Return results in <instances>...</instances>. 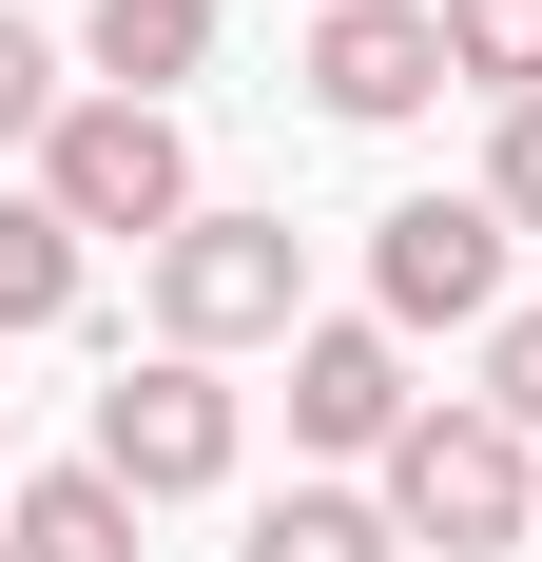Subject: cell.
I'll use <instances>...</instances> for the list:
<instances>
[{
	"instance_id": "1",
	"label": "cell",
	"mask_w": 542,
	"mask_h": 562,
	"mask_svg": "<svg viewBox=\"0 0 542 562\" xmlns=\"http://www.w3.org/2000/svg\"><path fill=\"white\" fill-rule=\"evenodd\" d=\"M387 524L445 543V562H504V543L542 524V447L504 427L485 389H465V407H407V447H387Z\"/></svg>"
},
{
	"instance_id": "2",
	"label": "cell",
	"mask_w": 542,
	"mask_h": 562,
	"mask_svg": "<svg viewBox=\"0 0 542 562\" xmlns=\"http://www.w3.org/2000/svg\"><path fill=\"white\" fill-rule=\"evenodd\" d=\"M39 214L58 233H136V252H174L194 233V136H174L156 98H78L39 136Z\"/></svg>"
},
{
	"instance_id": "3",
	"label": "cell",
	"mask_w": 542,
	"mask_h": 562,
	"mask_svg": "<svg viewBox=\"0 0 542 562\" xmlns=\"http://www.w3.org/2000/svg\"><path fill=\"white\" fill-rule=\"evenodd\" d=\"M271 330H310V252H291V214H194L156 252V349H271Z\"/></svg>"
},
{
	"instance_id": "4",
	"label": "cell",
	"mask_w": 542,
	"mask_h": 562,
	"mask_svg": "<svg viewBox=\"0 0 542 562\" xmlns=\"http://www.w3.org/2000/svg\"><path fill=\"white\" fill-rule=\"evenodd\" d=\"M98 485H136V505H194V485H233V389L194 369V349H156V369H116L98 389Z\"/></svg>"
},
{
	"instance_id": "5",
	"label": "cell",
	"mask_w": 542,
	"mask_h": 562,
	"mask_svg": "<svg viewBox=\"0 0 542 562\" xmlns=\"http://www.w3.org/2000/svg\"><path fill=\"white\" fill-rule=\"evenodd\" d=\"M369 291H387V330H504V214L485 194H387Z\"/></svg>"
},
{
	"instance_id": "6",
	"label": "cell",
	"mask_w": 542,
	"mask_h": 562,
	"mask_svg": "<svg viewBox=\"0 0 542 562\" xmlns=\"http://www.w3.org/2000/svg\"><path fill=\"white\" fill-rule=\"evenodd\" d=\"M310 98L349 116V136L427 116L445 98V0H329V20H310Z\"/></svg>"
},
{
	"instance_id": "7",
	"label": "cell",
	"mask_w": 542,
	"mask_h": 562,
	"mask_svg": "<svg viewBox=\"0 0 542 562\" xmlns=\"http://www.w3.org/2000/svg\"><path fill=\"white\" fill-rule=\"evenodd\" d=\"M291 447H407V330H291Z\"/></svg>"
},
{
	"instance_id": "8",
	"label": "cell",
	"mask_w": 542,
	"mask_h": 562,
	"mask_svg": "<svg viewBox=\"0 0 542 562\" xmlns=\"http://www.w3.org/2000/svg\"><path fill=\"white\" fill-rule=\"evenodd\" d=\"M78 58H98V98H156V116H174V78L214 58V0H98Z\"/></svg>"
},
{
	"instance_id": "9",
	"label": "cell",
	"mask_w": 542,
	"mask_h": 562,
	"mask_svg": "<svg viewBox=\"0 0 542 562\" xmlns=\"http://www.w3.org/2000/svg\"><path fill=\"white\" fill-rule=\"evenodd\" d=\"M0 543H20V562H136V485H98V465H39V485L0 505Z\"/></svg>"
},
{
	"instance_id": "10",
	"label": "cell",
	"mask_w": 542,
	"mask_h": 562,
	"mask_svg": "<svg viewBox=\"0 0 542 562\" xmlns=\"http://www.w3.org/2000/svg\"><path fill=\"white\" fill-rule=\"evenodd\" d=\"M233 562H407V524L349 505V485H291V505H252V543Z\"/></svg>"
},
{
	"instance_id": "11",
	"label": "cell",
	"mask_w": 542,
	"mask_h": 562,
	"mask_svg": "<svg viewBox=\"0 0 542 562\" xmlns=\"http://www.w3.org/2000/svg\"><path fill=\"white\" fill-rule=\"evenodd\" d=\"M58 311H78V233L39 194H0V330H58Z\"/></svg>"
},
{
	"instance_id": "12",
	"label": "cell",
	"mask_w": 542,
	"mask_h": 562,
	"mask_svg": "<svg viewBox=\"0 0 542 562\" xmlns=\"http://www.w3.org/2000/svg\"><path fill=\"white\" fill-rule=\"evenodd\" d=\"M445 78H485L504 116L542 98V0H445Z\"/></svg>"
},
{
	"instance_id": "13",
	"label": "cell",
	"mask_w": 542,
	"mask_h": 562,
	"mask_svg": "<svg viewBox=\"0 0 542 562\" xmlns=\"http://www.w3.org/2000/svg\"><path fill=\"white\" fill-rule=\"evenodd\" d=\"M58 116H78V98H58V40H39V20H0V156H39Z\"/></svg>"
},
{
	"instance_id": "14",
	"label": "cell",
	"mask_w": 542,
	"mask_h": 562,
	"mask_svg": "<svg viewBox=\"0 0 542 562\" xmlns=\"http://www.w3.org/2000/svg\"><path fill=\"white\" fill-rule=\"evenodd\" d=\"M485 214H504V233H542V98L485 136Z\"/></svg>"
},
{
	"instance_id": "15",
	"label": "cell",
	"mask_w": 542,
	"mask_h": 562,
	"mask_svg": "<svg viewBox=\"0 0 542 562\" xmlns=\"http://www.w3.org/2000/svg\"><path fill=\"white\" fill-rule=\"evenodd\" d=\"M485 407L542 447V311H504V330H485Z\"/></svg>"
},
{
	"instance_id": "16",
	"label": "cell",
	"mask_w": 542,
	"mask_h": 562,
	"mask_svg": "<svg viewBox=\"0 0 542 562\" xmlns=\"http://www.w3.org/2000/svg\"><path fill=\"white\" fill-rule=\"evenodd\" d=\"M0 562H20V543H0Z\"/></svg>"
},
{
	"instance_id": "17",
	"label": "cell",
	"mask_w": 542,
	"mask_h": 562,
	"mask_svg": "<svg viewBox=\"0 0 542 562\" xmlns=\"http://www.w3.org/2000/svg\"><path fill=\"white\" fill-rule=\"evenodd\" d=\"M310 20H329V0H310Z\"/></svg>"
}]
</instances>
